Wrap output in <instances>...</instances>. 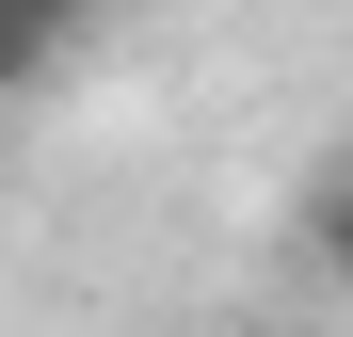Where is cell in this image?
Returning a JSON list of instances; mask_svg holds the SVG:
<instances>
[{"mask_svg":"<svg viewBox=\"0 0 353 337\" xmlns=\"http://www.w3.org/2000/svg\"><path fill=\"white\" fill-rule=\"evenodd\" d=\"M289 241H305V273H321V289H353V145H321V161H305Z\"/></svg>","mask_w":353,"mask_h":337,"instance_id":"cell-1","label":"cell"},{"mask_svg":"<svg viewBox=\"0 0 353 337\" xmlns=\"http://www.w3.org/2000/svg\"><path fill=\"white\" fill-rule=\"evenodd\" d=\"M81 17H97V0H0V96H17V81H32L48 48L81 32Z\"/></svg>","mask_w":353,"mask_h":337,"instance_id":"cell-2","label":"cell"},{"mask_svg":"<svg viewBox=\"0 0 353 337\" xmlns=\"http://www.w3.org/2000/svg\"><path fill=\"white\" fill-rule=\"evenodd\" d=\"M225 337H273V321H225Z\"/></svg>","mask_w":353,"mask_h":337,"instance_id":"cell-3","label":"cell"}]
</instances>
